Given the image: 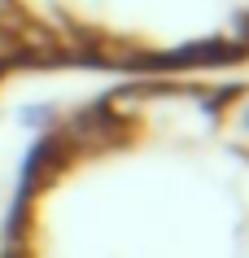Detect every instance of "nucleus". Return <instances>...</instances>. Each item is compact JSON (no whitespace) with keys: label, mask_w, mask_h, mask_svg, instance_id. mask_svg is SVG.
<instances>
[{"label":"nucleus","mask_w":249,"mask_h":258,"mask_svg":"<svg viewBox=\"0 0 249 258\" xmlns=\"http://www.w3.org/2000/svg\"><path fill=\"white\" fill-rule=\"evenodd\" d=\"M22 57V44H18V31H9L5 22H0V66H9V61H18Z\"/></svg>","instance_id":"1"},{"label":"nucleus","mask_w":249,"mask_h":258,"mask_svg":"<svg viewBox=\"0 0 249 258\" xmlns=\"http://www.w3.org/2000/svg\"><path fill=\"white\" fill-rule=\"evenodd\" d=\"M236 127H240V132L249 136V96L240 101V109H236Z\"/></svg>","instance_id":"2"}]
</instances>
